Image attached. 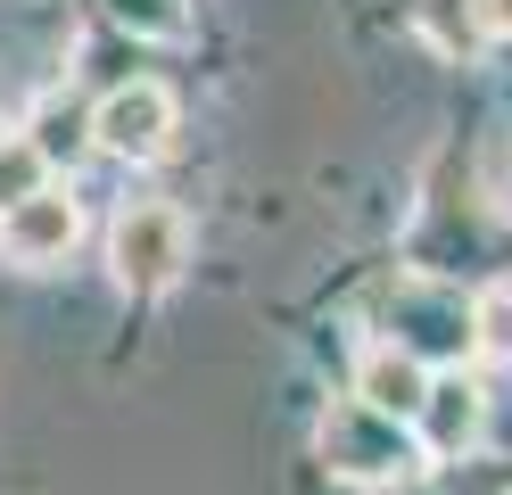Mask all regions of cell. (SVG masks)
I'll return each mask as SVG.
<instances>
[{
  "label": "cell",
  "mask_w": 512,
  "mask_h": 495,
  "mask_svg": "<svg viewBox=\"0 0 512 495\" xmlns=\"http://www.w3.org/2000/svg\"><path fill=\"white\" fill-rule=\"evenodd\" d=\"M182 264H190V223H182V207H166V198H124L116 223H108V273H116V289L166 297V289L182 281Z\"/></svg>",
  "instance_id": "obj_1"
},
{
  "label": "cell",
  "mask_w": 512,
  "mask_h": 495,
  "mask_svg": "<svg viewBox=\"0 0 512 495\" xmlns=\"http://www.w3.org/2000/svg\"><path fill=\"white\" fill-rule=\"evenodd\" d=\"M471 355L512 363V281H488L471 297Z\"/></svg>",
  "instance_id": "obj_9"
},
{
  "label": "cell",
  "mask_w": 512,
  "mask_h": 495,
  "mask_svg": "<svg viewBox=\"0 0 512 495\" xmlns=\"http://www.w3.org/2000/svg\"><path fill=\"white\" fill-rule=\"evenodd\" d=\"M323 462H331L339 479L380 487V479H405L422 454H413V429L380 421L372 405H356V396H339V405H331V421H323Z\"/></svg>",
  "instance_id": "obj_3"
},
{
  "label": "cell",
  "mask_w": 512,
  "mask_h": 495,
  "mask_svg": "<svg viewBox=\"0 0 512 495\" xmlns=\"http://www.w3.org/2000/svg\"><path fill=\"white\" fill-rule=\"evenodd\" d=\"M42 182H50V165L34 157V141H25V132H0V215L25 207Z\"/></svg>",
  "instance_id": "obj_11"
},
{
  "label": "cell",
  "mask_w": 512,
  "mask_h": 495,
  "mask_svg": "<svg viewBox=\"0 0 512 495\" xmlns=\"http://www.w3.org/2000/svg\"><path fill=\"white\" fill-rule=\"evenodd\" d=\"M83 240V198L75 190H58L42 182L25 207L0 215V248H9V264H25V273H50V264H67Z\"/></svg>",
  "instance_id": "obj_5"
},
{
  "label": "cell",
  "mask_w": 512,
  "mask_h": 495,
  "mask_svg": "<svg viewBox=\"0 0 512 495\" xmlns=\"http://www.w3.org/2000/svg\"><path fill=\"white\" fill-rule=\"evenodd\" d=\"M91 149H108L124 165H157L174 149V91L166 83H116L108 99H91Z\"/></svg>",
  "instance_id": "obj_4"
},
{
  "label": "cell",
  "mask_w": 512,
  "mask_h": 495,
  "mask_svg": "<svg viewBox=\"0 0 512 495\" xmlns=\"http://www.w3.org/2000/svg\"><path fill=\"white\" fill-rule=\"evenodd\" d=\"M100 9L141 42H182L190 33V0H100Z\"/></svg>",
  "instance_id": "obj_10"
},
{
  "label": "cell",
  "mask_w": 512,
  "mask_h": 495,
  "mask_svg": "<svg viewBox=\"0 0 512 495\" xmlns=\"http://www.w3.org/2000/svg\"><path fill=\"white\" fill-rule=\"evenodd\" d=\"M422 388H430V372H422L413 355H397V347H364V363H356V405H372L380 421L413 429V413H422Z\"/></svg>",
  "instance_id": "obj_7"
},
{
  "label": "cell",
  "mask_w": 512,
  "mask_h": 495,
  "mask_svg": "<svg viewBox=\"0 0 512 495\" xmlns=\"http://www.w3.org/2000/svg\"><path fill=\"white\" fill-rule=\"evenodd\" d=\"M380 347L413 355L422 372H463V355H471V306L455 289H438V281H397L389 289V339H380Z\"/></svg>",
  "instance_id": "obj_2"
},
{
  "label": "cell",
  "mask_w": 512,
  "mask_h": 495,
  "mask_svg": "<svg viewBox=\"0 0 512 495\" xmlns=\"http://www.w3.org/2000/svg\"><path fill=\"white\" fill-rule=\"evenodd\" d=\"M479 421H488V396H479L471 372H430L422 413H413V454L430 462H463L479 446Z\"/></svg>",
  "instance_id": "obj_6"
},
{
  "label": "cell",
  "mask_w": 512,
  "mask_h": 495,
  "mask_svg": "<svg viewBox=\"0 0 512 495\" xmlns=\"http://www.w3.org/2000/svg\"><path fill=\"white\" fill-rule=\"evenodd\" d=\"M17 132L34 141L42 165H75V157L91 149V108H75V99L58 91V99H42V108H34V124H17Z\"/></svg>",
  "instance_id": "obj_8"
}]
</instances>
